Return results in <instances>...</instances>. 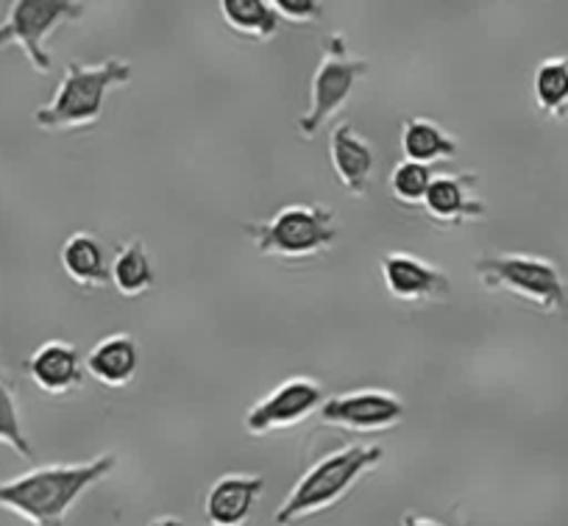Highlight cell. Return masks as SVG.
<instances>
[{
	"instance_id": "1",
	"label": "cell",
	"mask_w": 568,
	"mask_h": 526,
	"mask_svg": "<svg viewBox=\"0 0 568 526\" xmlns=\"http://www.w3.org/2000/svg\"><path fill=\"white\" fill-rule=\"evenodd\" d=\"M114 465V454H98L87 463L40 465L14 479L0 482V507L20 515L31 526H64V518L79 498L106 479Z\"/></svg>"
},
{
	"instance_id": "2",
	"label": "cell",
	"mask_w": 568,
	"mask_h": 526,
	"mask_svg": "<svg viewBox=\"0 0 568 526\" xmlns=\"http://www.w3.org/2000/svg\"><path fill=\"white\" fill-rule=\"evenodd\" d=\"M382 457H385V448L368 446V443H354V446L324 454L318 463L304 471L287 498L278 504L273 524L293 526L310 515L335 507L371 468L382 463Z\"/></svg>"
},
{
	"instance_id": "3",
	"label": "cell",
	"mask_w": 568,
	"mask_h": 526,
	"mask_svg": "<svg viewBox=\"0 0 568 526\" xmlns=\"http://www.w3.org/2000/svg\"><path fill=\"white\" fill-rule=\"evenodd\" d=\"M131 81V64L106 59L101 64L70 62L45 107L34 112V123L45 131L87 129L101 120L109 92Z\"/></svg>"
},
{
	"instance_id": "4",
	"label": "cell",
	"mask_w": 568,
	"mask_h": 526,
	"mask_svg": "<svg viewBox=\"0 0 568 526\" xmlns=\"http://www.w3.org/2000/svg\"><path fill=\"white\" fill-rule=\"evenodd\" d=\"M243 232L260 254L282 256V260H307V256H318L335 245L337 218L332 206L291 204L282 206L267 221L245 223Z\"/></svg>"
},
{
	"instance_id": "5",
	"label": "cell",
	"mask_w": 568,
	"mask_h": 526,
	"mask_svg": "<svg viewBox=\"0 0 568 526\" xmlns=\"http://www.w3.org/2000/svg\"><path fill=\"white\" fill-rule=\"evenodd\" d=\"M485 290H505L540 312H557L566 304V284L555 262L532 254H494L474 265Z\"/></svg>"
},
{
	"instance_id": "6",
	"label": "cell",
	"mask_w": 568,
	"mask_h": 526,
	"mask_svg": "<svg viewBox=\"0 0 568 526\" xmlns=\"http://www.w3.org/2000/svg\"><path fill=\"white\" fill-rule=\"evenodd\" d=\"M368 59L354 57L346 48L343 34H332L326 40V51L321 64L315 68L313 84H310V109L298 118L302 136L313 140L337 112L348 103L354 87L368 75Z\"/></svg>"
},
{
	"instance_id": "7",
	"label": "cell",
	"mask_w": 568,
	"mask_h": 526,
	"mask_svg": "<svg viewBox=\"0 0 568 526\" xmlns=\"http://www.w3.org/2000/svg\"><path fill=\"white\" fill-rule=\"evenodd\" d=\"M81 14H84V3H75V0H14L0 23V51L18 45L37 73H48L53 64L48 40L53 31L62 29L64 23H73Z\"/></svg>"
},
{
	"instance_id": "8",
	"label": "cell",
	"mask_w": 568,
	"mask_h": 526,
	"mask_svg": "<svg viewBox=\"0 0 568 526\" xmlns=\"http://www.w3.org/2000/svg\"><path fill=\"white\" fill-rule=\"evenodd\" d=\"M321 404H324V391H321L318 382L307 380V376H293V380L273 387L265 398H260L245 413L243 426L248 435H271V432L291 429V426L310 418L315 409H321Z\"/></svg>"
},
{
	"instance_id": "9",
	"label": "cell",
	"mask_w": 568,
	"mask_h": 526,
	"mask_svg": "<svg viewBox=\"0 0 568 526\" xmlns=\"http://www.w3.org/2000/svg\"><path fill=\"white\" fill-rule=\"evenodd\" d=\"M321 421L352 432H382L402 424L404 402L387 391H352L321 404Z\"/></svg>"
},
{
	"instance_id": "10",
	"label": "cell",
	"mask_w": 568,
	"mask_h": 526,
	"mask_svg": "<svg viewBox=\"0 0 568 526\" xmlns=\"http://www.w3.org/2000/svg\"><path fill=\"white\" fill-rule=\"evenodd\" d=\"M379 267L387 293L396 301H404V304L449 299L452 293L449 273L407 254V251H387L379 260Z\"/></svg>"
},
{
	"instance_id": "11",
	"label": "cell",
	"mask_w": 568,
	"mask_h": 526,
	"mask_svg": "<svg viewBox=\"0 0 568 526\" xmlns=\"http://www.w3.org/2000/svg\"><path fill=\"white\" fill-rule=\"evenodd\" d=\"M26 374L48 396H68L84 382L87 365L81 351L68 340H48L26 360Z\"/></svg>"
},
{
	"instance_id": "12",
	"label": "cell",
	"mask_w": 568,
	"mask_h": 526,
	"mask_svg": "<svg viewBox=\"0 0 568 526\" xmlns=\"http://www.w3.org/2000/svg\"><path fill=\"white\" fill-rule=\"evenodd\" d=\"M424 210L433 221L446 223V226L483 221L485 201L479 195V179L474 173L435 175L424 199Z\"/></svg>"
},
{
	"instance_id": "13",
	"label": "cell",
	"mask_w": 568,
	"mask_h": 526,
	"mask_svg": "<svg viewBox=\"0 0 568 526\" xmlns=\"http://www.w3.org/2000/svg\"><path fill=\"white\" fill-rule=\"evenodd\" d=\"M265 490L256 474H226L206 490L204 520L210 526H245Z\"/></svg>"
},
{
	"instance_id": "14",
	"label": "cell",
	"mask_w": 568,
	"mask_h": 526,
	"mask_svg": "<svg viewBox=\"0 0 568 526\" xmlns=\"http://www.w3.org/2000/svg\"><path fill=\"white\" fill-rule=\"evenodd\" d=\"M329 159L332 168H335L337 179H341L343 190L354 199H363L368 193V184L374 179V148L368 145V140L357 134L352 123H341L332 131L329 142Z\"/></svg>"
},
{
	"instance_id": "15",
	"label": "cell",
	"mask_w": 568,
	"mask_h": 526,
	"mask_svg": "<svg viewBox=\"0 0 568 526\" xmlns=\"http://www.w3.org/2000/svg\"><path fill=\"white\" fill-rule=\"evenodd\" d=\"M87 374L103 387H129L140 371V348L136 340L125 332H114L98 340L84 357Z\"/></svg>"
},
{
	"instance_id": "16",
	"label": "cell",
	"mask_w": 568,
	"mask_h": 526,
	"mask_svg": "<svg viewBox=\"0 0 568 526\" xmlns=\"http://www.w3.org/2000/svg\"><path fill=\"white\" fill-rule=\"evenodd\" d=\"M59 262L70 282L81 284V287L101 290L112 284V262H109L103 243L92 232L70 234L59 251Z\"/></svg>"
},
{
	"instance_id": "17",
	"label": "cell",
	"mask_w": 568,
	"mask_h": 526,
	"mask_svg": "<svg viewBox=\"0 0 568 526\" xmlns=\"http://www.w3.org/2000/svg\"><path fill=\"white\" fill-rule=\"evenodd\" d=\"M402 153L407 162L438 164L460 153V142L429 118H407L402 123Z\"/></svg>"
},
{
	"instance_id": "18",
	"label": "cell",
	"mask_w": 568,
	"mask_h": 526,
	"mask_svg": "<svg viewBox=\"0 0 568 526\" xmlns=\"http://www.w3.org/2000/svg\"><path fill=\"white\" fill-rule=\"evenodd\" d=\"M223 23L240 37H248V40L265 42L271 37H276L278 31V14L273 9L271 0H221Z\"/></svg>"
},
{
	"instance_id": "19",
	"label": "cell",
	"mask_w": 568,
	"mask_h": 526,
	"mask_svg": "<svg viewBox=\"0 0 568 526\" xmlns=\"http://www.w3.org/2000/svg\"><path fill=\"white\" fill-rule=\"evenodd\" d=\"M154 262L142 240H129L112 260V284L125 299H140L154 287Z\"/></svg>"
},
{
	"instance_id": "20",
	"label": "cell",
	"mask_w": 568,
	"mask_h": 526,
	"mask_svg": "<svg viewBox=\"0 0 568 526\" xmlns=\"http://www.w3.org/2000/svg\"><path fill=\"white\" fill-rule=\"evenodd\" d=\"M532 95L546 118L562 120L568 114V57L546 59L532 75Z\"/></svg>"
},
{
	"instance_id": "21",
	"label": "cell",
	"mask_w": 568,
	"mask_h": 526,
	"mask_svg": "<svg viewBox=\"0 0 568 526\" xmlns=\"http://www.w3.org/2000/svg\"><path fill=\"white\" fill-rule=\"evenodd\" d=\"M0 446H9L23 459L34 457V446H31L23 429V418H20L18 391H14V382L9 380L3 363H0Z\"/></svg>"
},
{
	"instance_id": "22",
	"label": "cell",
	"mask_w": 568,
	"mask_h": 526,
	"mask_svg": "<svg viewBox=\"0 0 568 526\" xmlns=\"http://www.w3.org/2000/svg\"><path fill=\"white\" fill-rule=\"evenodd\" d=\"M433 179H435L433 168L402 159L390 173V195L404 206H415V204L424 206V199L426 193H429Z\"/></svg>"
},
{
	"instance_id": "23",
	"label": "cell",
	"mask_w": 568,
	"mask_h": 526,
	"mask_svg": "<svg viewBox=\"0 0 568 526\" xmlns=\"http://www.w3.org/2000/svg\"><path fill=\"white\" fill-rule=\"evenodd\" d=\"M278 18L293 20V23H315L324 14V3L318 0H273Z\"/></svg>"
},
{
	"instance_id": "24",
	"label": "cell",
	"mask_w": 568,
	"mask_h": 526,
	"mask_svg": "<svg viewBox=\"0 0 568 526\" xmlns=\"http://www.w3.org/2000/svg\"><path fill=\"white\" fill-rule=\"evenodd\" d=\"M402 526H444V524H438V520H435V518H426V515L404 513Z\"/></svg>"
},
{
	"instance_id": "25",
	"label": "cell",
	"mask_w": 568,
	"mask_h": 526,
	"mask_svg": "<svg viewBox=\"0 0 568 526\" xmlns=\"http://www.w3.org/2000/svg\"><path fill=\"white\" fill-rule=\"evenodd\" d=\"M149 526H184V520L179 515H165V518H156L151 520Z\"/></svg>"
}]
</instances>
